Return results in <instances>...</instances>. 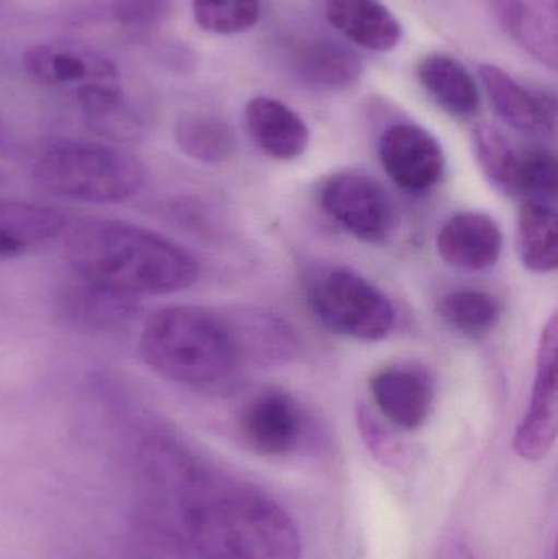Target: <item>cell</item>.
<instances>
[{"mask_svg": "<svg viewBox=\"0 0 558 559\" xmlns=\"http://www.w3.org/2000/svg\"><path fill=\"white\" fill-rule=\"evenodd\" d=\"M518 252L527 271L553 274L558 267L557 212L549 202L524 200L518 212Z\"/></svg>", "mask_w": 558, "mask_h": 559, "instance_id": "cell-22", "label": "cell"}, {"mask_svg": "<svg viewBox=\"0 0 558 559\" xmlns=\"http://www.w3.org/2000/svg\"><path fill=\"white\" fill-rule=\"evenodd\" d=\"M187 537L205 559H300L294 519L264 492L213 485L200 473L186 489Z\"/></svg>", "mask_w": 558, "mask_h": 559, "instance_id": "cell-2", "label": "cell"}, {"mask_svg": "<svg viewBox=\"0 0 558 559\" xmlns=\"http://www.w3.org/2000/svg\"><path fill=\"white\" fill-rule=\"evenodd\" d=\"M170 0H115L111 15L127 28L143 29L163 22Z\"/></svg>", "mask_w": 558, "mask_h": 559, "instance_id": "cell-27", "label": "cell"}, {"mask_svg": "<svg viewBox=\"0 0 558 559\" xmlns=\"http://www.w3.org/2000/svg\"><path fill=\"white\" fill-rule=\"evenodd\" d=\"M554 559H556V558H554Z\"/></svg>", "mask_w": 558, "mask_h": 559, "instance_id": "cell-28", "label": "cell"}, {"mask_svg": "<svg viewBox=\"0 0 558 559\" xmlns=\"http://www.w3.org/2000/svg\"><path fill=\"white\" fill-rule=\"evenodd\" d=\"M369 390L380 414L405 430L422 427L435 401L431 378L413 365H393L377 371L370 378Z\"/></svg>", "mask_w": 558, "mask_h": 559, "instance_id": "cell-15", "label": "cell"}, {"mask_svg": "<svg viewBox=\"0 0 558 559\" xmlns=\"http://www.w3.org/2000/svg\"><path fill=\"white\" fill-rule=\"evenodd\" d=\"M140 352L151 370L182 384L216 383L241 358L231 321L200 306L153 312L141 332Z\"/></svg>", "mask_w": 558, "mask_h": 559, "instance_id": "cell-3", "label": "cell"}, {"mask_svg": "<svg viewBox=\"0 0 558 559\" xmlns=\"http://www.w3.org/2000/svg\"><path fill=\"white\" fill-rule=\"evenodd\" d=\"M23 68L32 81L46 87H85L120 82L114 62L98 52L69 45H35L26 49Z\"/></svg>", "mask_w": 558, "mask_h": 559, "instance_id": "cell-13", "label": "cell"}, {"mask_svg": "<svg viewBox=\"0 0 558 559\" xmlns=\"http://www.w3.org/2000/svg\"><path fill=\"white\" fill-rule=\"evenodd\" d=\"M436 248L442 261L458 271L485 272L500 261L503 235L485 213H458L442 225Z\"/></svg>", "mask_w": 558, "mask_h": 559, "instance_id": "cell-16", "label": "cell"}, {"mask_svg": "<svg viewBox=\"0 0 558 559\" xmlns=\"http://www.w3.org/2000/svg\"><path fill=\"white\" fill-rule=\"evenodd\" d=\"M233 322L239 355H251L252 360L282 361L292 357L295 338L284 321L265 312L251 311Z\"/></svg>", "mask_w": 558, "mask_h": 559, "instance_id": "cell-24", "label": "cell"}, {"mask_svg": "<svg viewBox=\"0 0 558 559\" xmlns=\"http://www.w3.org/2000/svg\"><path fill=\"white\" fill-rule=\"evenodd\" d=\"M504 32L541 64L558 62L557 0H495Z\"/></svg>", "mask_w": 558, "mask_h": 559, "instance_id": "cell-18", "label": "cell"}, {"mask_svg": "<svg viewBox=\"0 0 558 559\" xmlns=\"http://www.w3.org/2000/svg\"><path fill=\"white\" fill-rule=\"evenodd\" d=\"M284 61L292 78L314 91H343L356 84L364 71L353 49L313 33L290 39L285 45Z\"/></svg>", "mask_w": 558, "mask_h": 559, "instance_id": "cell-11", "label": "cell"}, {"mask_svg": "<svg viewBox=\"0 0 558 559\" xmlns=\"http://www.w3.org/2000/svg\"><path fill=\"white\" fill-rule=\"evenodd\" d=\"M324 15L341 35L370 51H390L402 39V25L380 0H327Z\"/></svg>", "mask_w": 558, "mask_h": 559, "instance_id": "cell-20", "label": "cell"}, {"mask_svg": "<svg viewBox=\"0 0 558 559\" xmlns=\"http://www.w3.org/2000/svg\"><path fill=\"white\" fill-rule=\"evenodd\" d=\"M480 79L495 111L508 127L526 136H553L557 123L553 95L526 87L495 64L482 66Z\"/></svg>", "mask_w": 558, "mask_h": 559, "instance_id": "cell-12", "label": "cell"}, {"mask_svg": "<svg viewBox=\"0 0 558 559\" xmlns=\"http://www.w3.org/2000/svg\"><path fill=\"white\" fill-rule=\"evenodd\" d=\"M238 427L246 445L258 455H288L300 440V411L287 394L269 391L246 404Z\"/></svg>", "mask_w": 558, "mask_h": 559, "instance_id": "cell-14", "label": "cell"}, {"mask_svg": "<svg viewBox=\"0 0 558 559\" xmlns=\"http://www.w3.org/2000/svg\"><path fill=\"white\" fill-rule=\"evenodd\" d=\"M174 140L186 156L203 164L225 163L235 151L231 128L216 115H183L174 127Z\"/></svg>", "mask_w": 558, "mask_h": 559, "instance_id": "cell-23", "label": "cell"}, {"mask_svg": "<svg viewBox=\"0 0 558 559\" xmlns=\"http://www.w3.org/2000/svg\"><path fill=\"white\" fill-rule=\"evenodd\" d=\"M36 182L52 195L81 203H121L146 183V169L127 151L92 141L62 140L39 153Z\"/></svg>", "mask_w": 558, "mask_h": 559, "instance_id": "cell-4", "label": "cell"}, {"mask_svg": "<svg viewBox=\"0 0 558 559\" xmlns=\"http://www.w3.org/2000/svg\"><path fill=\"white\" fill-rule=\"evenodd\" d=\"M246 123L262 153L275 160L297 159L310 143V131L300 115L275 98L249 100Z\"/></svg>", "mask_w": 558, "mask_h": 559, "instance_id": "cell-19", "label": "cell"}, {"mask_svg": "<svg viewBox=\"0 0 558 559\" xmlns=\"http://www.w3.org/2000/svg\"><path fill=\"white\" fill-rule=\"evenodd\" d=\"M321 206L344 231L370 245H382L395 228V209L382 186L359 173L331 176L321 189Z\"/></svg>", "mask_w": 558, "mask_h": 559, "instance_id": "cell-7", "label": "cell"}, {"mask_svg": "<svg viewBox=\"0 0 558 559\" xmlns=\"http://www.w3.org/2000/svg\"><path fill=\"white\" fill-rule=\"evenodd\" d=\"M68 219L55 206L33 202H0V261L23 258L51 245Z\"/></svg>", "mask_w": 558, "mask_h": 559, "instance_id": "cell-17", "label": "cell"}, {"mask_svg": "<svg viewBox=\"0 0 558 559\" xmlns=\"http://www.w3.org/2000/svg\"><path fill=\"white\" fill-rule=\"evenodd\" d=\"M418 79L429 97L455 118H471L480 108V88L474 75L458 59L442 52L425 56Z\"/></svg>", "mask_w": 558, "mask_h": 559, "instance_id": "cell-21", "label": "cell"}, {"mask_svg": "<svg viewBox=\"0 0 558 559\" xmlns=\"http://www.w3.org/2000/svg\"><path fill=\"white\" fill-rule=\"evenodd\" d=\"M558 321H547L537 348L536 378L526 414L514 433V452L527 462H539L556 445L558 432Z\"/></svg>", "mask_w": 558, "mask_h": 559, "instance_id": "cell-8", "label": "cell"}, {"mask_svg": "<svg viewBox=\"0 0 558 559\" xmlns=\"http://www.w3.org/2000/svg\"><path fill=\"white\" fill-rule=\"evenodd\" d=\"M444 321L471 337H484L495 331L501 319V306L490 293L480 289H455L439 305Z\"/></svg>", "mask_w": 558, "mask_h": 559, "instance_id": "cell-25", "label": "cell"}, {"mask_svg": "<svg viewBox=\"0 0 558 559\" xmlns=\"http://www.w3.org/2000/svg\"><path fill=\"white\" fill-rule=\"evenodd\" d=\"M308 302L328 329L357 341H382L396 321L389 296L347 269H331L311 280Z\"/></svg>", "mask_w": 558, "mask_h": 559, "instance_id": "cell-5", "label": "cell"}, {"mask_svg": "<svg viewBox=\"0 0 558 559\" xmlns=\"http://www.w3.org/2000/svg\"><path fill=\"white\" fill-rule=\"evenodd\" d=\"M64 254L79 277L136 298L182 292L200 278L199 262L182 246L117 219H88L74 226Z\"/></svg>", "mask_w": 558, "mask_h": 559, "instance_id": "cell-1", "label": "cell"}, {"mask_svg": "<svg viewBox=\"0 0 558 559\" xmlns=\"http://www.w3.org/2000/svg\"><path fill=\"white\" fill-rule=\"evenodd\" d=\"M197 25L215 35H239L258 25L259 0H192Z\"/></svg>", "mask_w": 558, "mask_h": 559, "instance_id": "cell-26", "label": "cell"}, {"mask_svg": "<svg viewBox=\"0 0 558 559\" xmlns=\"http://www.w3.org/2000/svg\"><path fill=\"white\" fill-rule=\"evenodd\" d=\"M52 311L56 319L71 331L111 334L136 319L140 298L75 275L56 289Z\"/></svg>", "mask_w": 558, "mask_h": 559, "instance_id": "cell-9", "label": "cell"}, {"mask_svg": "<svg viewBox=\"0 0 558 559\" xmlns=\"http://www.w3.org/2000/svg\"><path fill=\"white\" fill-rule=\"evenodd\" d=\"M474 146L485 176L510 197L550 202L557 193L556 154L546 147L523 146L497 128H475Z\"/></svg>", "mask_w": 558, "mask_h": 559, "instance_id": "cell-6", "label": "cell"}, {"mask_svg": "<svg viewBox=\"0 0 558 559\" xmlns=\"http://www.w3.org/2000/svg\"><path fill=\"white\" fill-rule=\"evenodd\" d=\"M379 157L390 179L413 195L428 193L444 177V151L418 124L395 123L387 128L380 136Z\"/></svg>", "mask_w": 558, "mask_h": 559, "instance_id": "cell-10", "label": "cell"}]
</instances>
